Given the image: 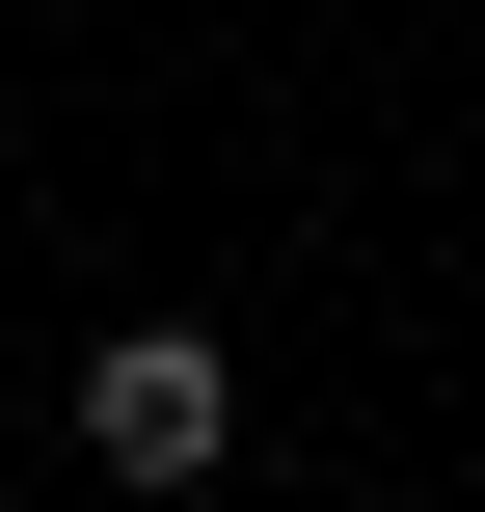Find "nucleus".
Returning <instances> with one entry per match:
<instances>
[{"instance_id":"obj_1","label":"nucleus","mask_w":485,"mask_h":512,"mask_svg":"<svg viewBox=\"0 0 485 512\" xmlns=\"http://www.w3.org/2000/svg\"><path fill=\"white\" fill-rule=\"evenodd\" d=\"M216 432H243V378H216V351H189V324H135V351H108V378H81V459H108V486H189V459H216Z\"/></svg>"}]
</instances>
